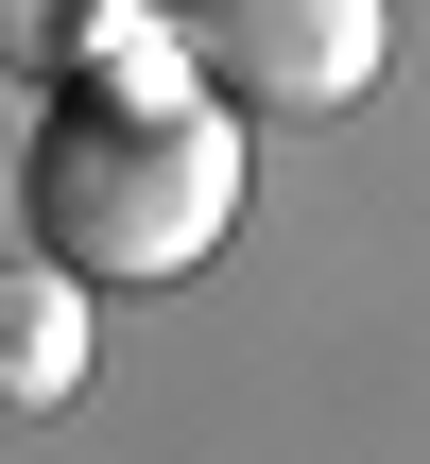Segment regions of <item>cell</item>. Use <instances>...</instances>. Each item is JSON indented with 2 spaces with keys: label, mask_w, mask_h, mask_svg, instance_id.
Wrapping results in <instances>:
<instances>
[{
  "label": "cell",
  "mask_w": 430,
  "mask_h": 464,
  "mask_svg": "<svg viewBox=\"0 0 430 464\" xmlns=\"http://www.w3.org/2000/svg\"><path fill=\"white\" fill-rule=\"evenodd\" d=\"M224 224H241V103H207V86H155V103L52 86V138H34V241H52L69 276L155 293V276H190Z\"/></svg>",
  "instance_id": "1"
},
{
  "label": "cell",
  "mask_w": 430,
  "mask_h": 464,
  "mask_svg": "<svg viewBox=\"0 0 430 464\" xmlns=\"http://www.w3.org/2000/svg\"><path fill=\"white\" fill-rule=\"evenodd\" d=\"M190 86L241 121H345L396 52V0H172Z\"/></svg>",
  "instance_id": "2"
},
{
  "label": "cell",
  "mask_w": 430,
  "mask_h": 464,
  "mask_svg": "<svg viewBox=\"0 0 430 464\" xmlns=\"http://www.w3.org/2000/svg\"><path fill=\"white\" fill-rule=\"evenodd\" d=\"M69 396H86V276L0 258V413H69Z\"/></svg>",
  "instance_id": "3"
},
{
  "label": "cell",
  "mask_w": 430,
  "mask_h": 464,
  "mask_svg": "<svg viewBox=\"0 0 430 464\" xmlns=\"http://www.w3.org/2000/svg\"><path fill=\"white\" fill-rule=\"evenodd\" d=\"M69 86H121V103H155V86H190V34H172L155 0H121V17L69 52Z\"/></svg>",
  "instance_id": "4"
},
{
  "label": "cell",
  "mask_w": 430,
  "mask_h": 464,
  "mask_svg": "<svg viewBox=\"0 0 430 464\" xmlns=\"http://www.w3.org/2000/svg\"><path fill=\"white\" fill-rule=\"evenodd\" d=\"M103 17H121V0H0V69H52V86H69V52H86Z\"/></svg>",
  "instance_id": "5"
}]
</instances>
